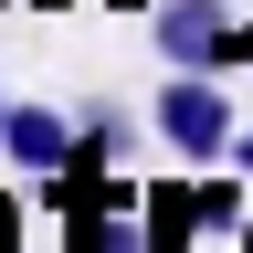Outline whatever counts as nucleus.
<instances>
[{"mask_svg":"<svg viewBox=\"0 0 253 253\" xmlns=\"http://www.w3.org/2000/svg\"><path fill=\"white\" fill-rule=\"evenodd\" d=\"M158 53L190 63V74L253 63V11H243V0H158Z\"/></svg>","mask_w":253,"mask_h":253,"instance_id":"f257e3e1","label":"nucleus"},{"mask_svg":"<svg viewBox=\"0 0 253 253\" xmlns=\"http://www.w3.org/2000/svg\"><path fill=\"white\" fill-rule=\"evenodd\" d=\"M158 137H169L179 158H211V148H232L243 137V116H232V95H221V74H190V63H179V74L169 84H158Z\"/></svg>","mask_w":253,"mask_h":253,"instance_id":"f03ea898","label":"nucleus"},{"mask_svg":"<svg viewBox=\"0 0 253 253\" xmlns=\"http://www.w3.org/2000/svg\"><path fill=\"white\" fill-rule=\"evenodd\" d=\"M74 190V221H63V253H158V232H137L148 201H126L106 179H63Z\"/></svg>","mask_w":253,"mask_h":253,"instance_id":"7ed1b4c3","label":"nucleus"},{"mask_svg":"<svg viewBox=\"0 0 253 253\" xmlns=\"http://www.w3.org/2000/svg\"><path fill=\"white\" fill-rule=\"evenodd\" d=\"M74 148H84V126L53 116V106H11V116H0V158L32 169V179H63V169H74Z\"/></svg>","mask_w":253,"mask_h":253,"instance_id":"20e7f679","label":"nucleus"},{"mask_svg":"<svg viewBox=\"0 0 253 253\" xmlns=\"http://www.w3.org/2000/svg\"><path fill=\"white\" fill-rule=\"evenodd\" d=\"M0 253H21V211L11 201H0Z\"/></svg>","mask_w":253,"mask_h":253,"instance_id":"39448f33","label":"nucleus"},{"mask_svg":"<svg viewBox=\"0 0 253 253\" xmlns=\"http://www.w3.org/2000/svg\"><path fill=\"white\" fill-rule=\"evenodd\" d=\"M232 158H243V169H253V126H243V137H232Z\"/></svg>","mask_w":253,"mask_h":253,"instance_id":"423d86ee","label":"nucleus"},{"mask_svg":"<svg viewBox=\"0 0 253 253\" xmlns=\"http://www.w3.org/2000/svg\"><path fill=\"white\" fill-rule=\"evenodd\" d=\"M243 253H253V221H243Z\"/></svg>","mask_w":253,"mask_h":253,"instance_id":"0eeeda50","label":"nucleus"},{"mask_svg":"<svg viewBox=\"0 0 253 253\" xmlns=\"http://www.w3.org/2000/svg\"><path fill=\"white\" fill-rule=\"evenodd\" d=\"M0 116H11V106H0Z\"/></svg>","mask_w":253,"mask_h":253,"instance_id":"6e6552de","label":"nucleus"}]
</instances>
